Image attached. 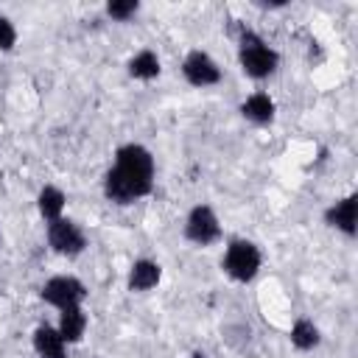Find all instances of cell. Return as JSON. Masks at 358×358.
<instances>
[{
  "instance_id": "cell-1",
  "label": "cell",
  "mask_w": 358,
  "mask_h": 358,
  "mask_svg": "<svg viewBox=\"0 0 358 358\" xmlns=\"http://www.w3.org/2000/svg\"><path fill=\"white\" fill-rule=\"evenodd\" d=\"M154 185V159L143 145H123L117 151L115 168L106 173V196L117 204L140 199Z\"/></svg>"
},
{
  "instance_id": "cell-2",
  "label": "cell",
  "mask_w": 358,
  "mask_h": 358,
  "mask_svg": "<svg viewBox=\"0 0 358 358\" xmlns=\"http://www.w3.org/2000/svg\"><path fill=\"white\" fill-rule=\"evenodd\" d=\"M241 67L252 78H263L277 67V53L252 31H243L241 36Z\"/></svg>"
},
{
  "instance_id": "cell-3",
  "label": "cell",
  "mask_w": 358,
  "mask_h": 358,
  "mask_svg": "<svg viewBox=\"0 0 358 358\" xmlns=\"http://www.w3.org/2000/svg\"><path fill=\"white\" fill-rule=\"evenodd\" d=\"M224 268H227L229 277H235L241 282L252 280L257 274V268H260V252H257V246L249 243V241H232L227 246V255H224Z\"/></svg>"
},
{
  "instance_id": "cell-4",
  "label": "cell",
  "mask_w": 358,
  "mask_h": 358,
  "mask_svg": "<svg viewBox=\"0 0 358 358\" xmlns=\"http://www.w3.org/2000/svg\"><path fill=\"white\" fill-rule=\"evenodd\" d=\"M48 241H50V246H53L59 255H67V257L84 252V243H87V241H84V232H81L73 221H67V218L50 221V227H48Z\"/></svg>"
},
{
  "instance_id": "cell-5",
  "label": "cell",
  "mask_w": 358,
  "mask_h": 358,
  "mask_svg": "<svg viewBox=\"0 0 358 358\" xmlns=\"http://www.w3.org/2000/svg\"><path fill=\"white\" fill-rule=\"evenodd\" d=\"M185 232H187V238H190L193 243H199V246H207V243L218 241V235H221V227H218V218H215V213H213L210 207L199 204V207H193V210H190Z\"/></svg>"
},
{
  "instance_id": "cell-6",
  "label": "cell",
  "mask_w": 358,
  "mask_h": 358,
  "mask_svg": "<svg viewBox=\"0 0 358 358\" xmlns=\"http://www.w3.org/2000/svg\"><path fill=\"white\" fill-rule=\"evenodd\" d=\"M84 285L76 280V277H53L45 282L42 288V299L56 305V308H73L84 299Z\"/></svg>"
},
{
  "instance_id": "cell-7",
  "label": "cell",
  "mask_w": 358,
  "mask_h": 358,
  "mask_svg": "<svg viewBox=\"0 0 358 358\" xmlns=\"http://www.w3.org/2000/svg\"><path fill=\"white\" fill-rule=\"evenodd\" d=\"M182 73H185V78H187L190 84H196V87H207V84H215V81L221 78L218 64H215L207 53H201V50H193V53L185 59Z\"/></svg>"
},
{
  "instance_id": "cell-8",
  "label": "cell",
  "mask_w": 358,
  "mask_h": 358,
  "mask_svg": "<svg viewBox=\"0 0 358 358\" xmlns=\"http://www.w3.org/2000/svg\"><path fill=\"white\" fill-rule=\"evenodd\" d=\"M355 218H358V201H355V196H347V199L336 201V207L327 210V224L330 227H338L347 235L355 232Z\"/></svg>"
},
{
  "instance_id": "cell-9",
  "label": "cell",
  "mask_w": 358,
  "mask_h": 358,
  "mask_svg": "<svg viewBox=\"0 0 358 358\" xmlns=\"http://www.w3.org/2000/svg\"><path fill=\"white\" fill-rule=\"evenodd\" d=\"M34 347H36V352H39L42 358H64V338L59 336V330H53V327H48V324L36 327V333H34Z\"/></svg>"
},
{
  "instance_id": "cell-10",
  "label": "cell",
  "mask_w": 358,
  "mask_h": 358,
  "mask_svg": "<svg viewBox=\"0 0 358 358\" xmlns=\"http://www.w3.org/2000/svg\"><path fill=\"white\" fill-rule=\"evenodd\" d=\"M159 282V266L151 260H137L129 271V288L131 291H148Z\"/></svg>"
},
{
  "instance_id": "cell-11",
  "label": "cell",
  "mask_w": 358,
  "mask_h": 358,
  "mask_svg": "<svg viewBox=\"0 0 358 358\" xmlns=\"http://www.w3.org/2000/svg\"><path fill=\"white\" fill-rule=\"evenodd\" d=\"M84 327H87V316L78 305L73 308H62V322H59V336L64 341H78L84 336Z\"/></svg>"
},
{
  "instance_id": "cell-12",
  "label": "cell",
  "mask_w": 358,
  "mask_h": 358,
  "mask_svg": "<svg viewBox=\"0 0 358 358\" xmlns=\"http://www.w3.org/2000/svg\"><path fill=\"white\" fill-rule=\"evenodd\" d=\"M241 112H243L249 120H255V123H268V120L274 117V103H271L268 95L257 92V95H252V98L243 101Z\"/></svg>"
},
{
  "instance_id": "cell-13",
  "label": "cell",
  "mask_w": 358,
  "mask_h": 358,
  "mask_svg": "<svg viewBox=\"0 0 358 358\" xmlns=\"http://www.w3.org/2000/svg\"><path fill=\"white\" fill-rule=\"evenodd\" d=\"M62 207H64V193L59 187H42L39 193V213L48 218V221H56L62 215Z\"/></svg>"
},
{
  "instance_id": "cell-14",
  "label": "cell",
  "mask_w": 358,
  "mask_h": 358,
  "mask_svg": "<svg viewBox=\"0 0 358 358\" xmlns=\"http://www.w3.org/2000/svg\"><path fill=\"white\" fill-rule=\"evenodd\" d=\"M129 73H131L134 78H154V76L159 73V59H157V53L140 50V53L129 62Z\"/></svg>"
},
{
  "instance_id": "cell-15",
  "label": "cell",
  "mask_w": 358,
  "mask_h": 358,
  "mask_svg": "<svg viewBox=\"0 0 358 358\" xmlns=\"http://www.w3.org/2000/svg\"><path fill=\"white\" fill-rule=\"evenodd\" d=\"M291 341H294V347H299V350L316 347V344H319V330H316V324L308 322V319H299V322L294 324V330H291Z\"/></svg>"
},
{
  "instance_id": "cell-16",
  "label": "cell",
  "mask_w": 358,
  "mask_h": 358,
  "mask_svg": "<svg viewBox=\"0 0 358 358\" xmlns=\"http://www.w3.org/2000/svg\"><path fill=\"white\" fill-rule=\"evenodd\" d=\"M106 11H109V17H115V20H129V17L137 11V3H134V0H112V3L106 6Z\"/></svg>"
},
{
  "instance_id": "cell-17",
  "label": "cell",
  "mask_w": 358,
  "mask_h": 358,
  "mask_svg": "<svg viewBox=\"0 0 358 358\" xmlns=\"http://www.w3.org/2000/svg\"><path fill=\"white\" fill-rule=\"evenodd\" d=\"M14 42H17V31H14V25L8 22V17L0 14V50H11Z\"/></svg>"
}]
</instances>
